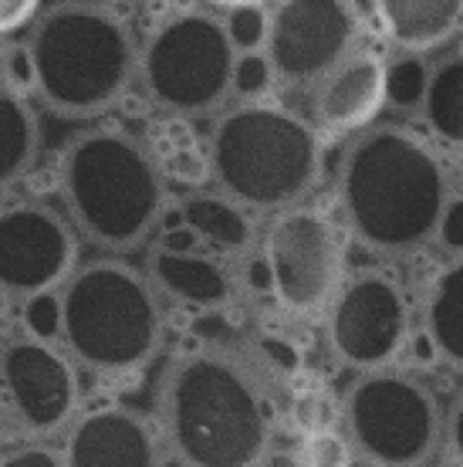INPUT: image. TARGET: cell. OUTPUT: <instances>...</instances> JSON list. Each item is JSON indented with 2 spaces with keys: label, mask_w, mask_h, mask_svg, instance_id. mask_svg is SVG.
<instances>
[{
  "label": "cell",
  "mask_w": 463,
  "mask_h": 467,
  "mask_svg": "<svg viewBox=\"0 0 463 467\" xmlns=\"http://www.w3.org/2000/svg\"><path fill=\"white\" fill-rule=\"evenodd\" d=\"M156 423L176 467H257L274 444V410L257 373L217 346L170 359Z\"/></svg>",
  "instance_id": "obj_1"
},
{
  "label": "cell",
  "mask_w": 463,
  "mask_h": 467,
  "mask_svg": "<svg viewBox=\"0 0 463 467\" xmlns=\"http://www.w3.org/2000/svg\"><path fill=\"white\" fill-rule=\"evenodd\" d=\"M450 203L440 152L417 132L379 126L362 132L338 166V207L348 234L383 257L427 247Z\"/></svg>",
  "instance_id": "obj_2"
},
{
  "label": "cell",
  "mask_w": 463,
  "mask_h": 467,
  "mask_svg": "<svg viewBox=\"0 0 463 467\" xmlns=\"http://www.w3.org/2000/svg\"><path fill=\"white\" fill-rule=\"evenodd\" d=\"M51 336L95 379H132L166 339V308L149 275L122 254L81 261L51 298Z\"/></svg>",
  "instance_id": "obj_3"
},
{
  "label": "cell",
  "mask_w": 463,
  "mask_h": 467,
  "mask_svg": "<svg viewBox=\"0 0 463 467\" xmlns=\"http://www.w3.org/2000/svg\"><path fill=\"white\" fill-rule=\"evenodd\" d=\"M58 200L81 241L102 254H129L170 211V190L149 146L116 126L71 136L58 156Z\"/></svg>",
  "instance_id": "obj_4"
},
{
  "label": "cell",
  "mask_w": 463,
  "mask_h": 467,
  "mask_svg": "<svg viewBox=\"0 0 463 467\" xmlns=\"http://www.w3.org/2000/svg\"><path fill=\"white\" fill-rule=\"evenodd\" d=\"M37 58V102L61 119L105 116L139 71V45L116 7L58 0L27 27Z\"/></svg>",
  "instance_id": "obj_5"
},
{
  "label": "cell",
  "mask_w": 463,
  "mask_h": 467,
  "mask_svg": "<svg viewBox=\"0 0 463 467\" xmlns=\"http://www.w3.org/2000/svg\"><path fill=\"white\" fill-rule=\"evenodd\" d=\"M210 173L251 213L302 203L322 180V132L278 102H237L210 129Z\"/></svg>",
  "instance_id": "obj_6"
},
{
  "label": "cell",
  "mask_w": 463,
  "mask_h": 467,
  "mask_svg": "<svg viewBox=\"0 0 463 467\" xmlns=\"http://www.w3.org/2000/svg\"><path fill=\"white\" fill-rule=\"evenodd\" d=\"M233 61L237 51L227 41L221 17L180 11L156 24L142 41L136 82L166 116H213L231 99Z\"/></svg>",
  "instance_id": "obj_7"
},
{
  "label": "cell",
  "mask_w": 463,
  "mask_h": 467,
  "mask_svg": "<svg viewBox=\"0 0 463 467\" xmlns=\"http://www.w3.org/2000/svg\"><path fill=\"white\" fill-rule=\"evenodd\" d=\"M342 427L369 467H427L443 441L437 397L393 366L359 373L342 397Z\"/></svg>",
  "instance_id": "obj_8"
},
{
  "label": "cell",
  "mask_w": 463,
  "mask_h": 467,
  "mask_svg": "<svg viewBox=\"0 0 463 467\" xmlns=\"http://www.w3.org/2000/svg\"><path fill=\"white\" fill-rule=\"evenodd\" d=\"M85 373L51 332L11 326L0 336V403L14 441H61L85 407Z\"/></svg>",
  "instance_id": "obj_9"
},
{
  "label": "cell",
  "mask_w": 463,
  "mask_h": 467,
  "mask_svg": "<svg viewBox=\"0 0 463 467\" xmlns=\"http://www.w3.org/2000/svg\"><path fill=\"white\" fill-rule=\"evenodd\" d=\"M261 285L284 316L318 318L345 281V244L328 213L294 203L261 237Z\"/></svg>",
  "instance_id": "obj_10"
},
{
  "label": "cell",
  "mask_w": 463,
  "mask_h": 467,
  "mask_svg": "<svg viewBox=\"0 0 463 467\" xmlns=\"http://www.w3.org/2000/svg\"><path fill=\"white\" fill-rule=\"evenodd\" d=\"M81 265V237L68 213L37 197L0 200V295L11 305L55 298Z\"/></svg>",
  "instance_id": "obj_11"
},
{
  "label": "cell",
  "mask_w": 463,
  "mask_h": 467,
  "mask_svg": "<svg viewBox=\"0 0 463 467\" xmlns=\"http://www.w3.org/2000/svg\"><path fill=\"white\" fill-rule=\"evenodd\" d=\"M322 318L332 356L355 373L393 366L409 342V302L386 271L348 275Z\"/></svg>",
  "instance_id": "obj_12"
},
{
  "label": "cell",
  "mask_w": 463,
  "mask_h": 467,
  "mask_svg": "<svg viewBox=\"0 0 463 467\" xmlns=\"http://www.w3.org/2000/svg\"><path fill=\"white\" fill-rule=\"evenodd\" d=\"M362 37V17L352 0H278L271 7L264 55L284 88L312 92Z\"/></svg>",
  "instance_id": "obj_13"
},
{
  "label": "cell",
  "mask_w": 463,
  "mask_h": 467,
  "mask_svg": "<svg viewBox=\"0 0 463 467\" xmlns=\"http://www.w3.org/2000/svg\"><path fill=\"white\" fill-rule=\"evenodd\" d=\"M65 467H166L159 423L129 403H85L61 433Z\"/></svg>",
  "instance_id": "obj_14"
},
{
  "label": "cell",
  "mask_w": 463,
  "mask_h": 467,
  "mask_svg": "<svg viewBox=\"0 0 463 467\" xmlns=\"http://www.w3.org/2000/svg\"><path fill=\"white\" fill-rule=\"evenodd\" d=\"M386 106V65L372 51H352L312 88V126L324 136L359 132Z\"/></svg>",
  "instance_id": "obj_15"
},
{
  "label": "cell",
  "mask_w": 463,
  "mask_h": 467,
  "mask_svg": "<svg viewBox=\"0 0 463 467\" xmlns=\"http://www.w3.org/2000/svg\"><path fill=\"white\" fill-rule=\"evenodd\" d=\"M142 271L149 275L162 302L183 305L193 312H217L223 305H231L233 288H237L227 261L200 244L173 247L156 241Z\"/></svg>",
  "instance_id": "obj_16"
},
{
  "label": "cell",
  "mask_w": 463,
  "mask_h": 467,
  "mask_svg": "<svg viewBox=\"0 0 463 467\" xmlns=\"http://www.w3.org/2000/svg\"><path fill=\"white\" fill-rule=\"evenodd\" d=\"M176 221L221 257H241L254 244V213L221 190H190L176 203Z\"/></svg>",
  "instance_id": "obj_17"
},
{
  "label": "cell",
  "mask_w": 463,
  "mask_h": 467,
  "mask_svg": "<svg viewBox=\"0 0 463 467\" xmlns=\"http://www.w3.org/2000/svg\"><path fill=\"white\" fill-rule=\"evenodd\" d=\"M376 14L406 55L433 51L463 31V0H376Z\"/></svg>",
  "instance_id": "obj_18"
},
{
  "label": "cell",
  "mask_w": 463,
  "mask_h": 467,
  "mask_svg": "<svg viewBox=\"0 0 463 467\" xmlns=\"http://www.w3.org/2000/svg\"><path fill=\"white\" fill-rule=\"evenodd\" d=\"M41 152V122L31 99L0 85V197L21 187Z\"/></svg>",
  "instance_id": "obj_19"
},
{
  "label": "cell",
  "mask_w": 463,
  "mask_h": 467,
  "mask_svg": "<svg viewBox=\"0 0 463 467\" xmlns=\"http://www.w3.org/2000/svg\"><path fill=\"white\" fill-rule=\"evenodd\" d=\"M423 332L443 362L463 373V257L433 278L423 308Z\"/></svg>",
  "instance_id": "obj_20"
},
{
  "label": "cell",
  "mask_w": 463,
  "mask_h": 467,
  "mask_svg": "<svg viewBox=\"0 0 463 467\" xmlns=\"http://www.w3.org/2000/svg\"><path fill=\"white\" fill-rule=\"evenodd\" d=\"M423 116L437 140L463 150V55L443 58L437 68H429Z\"/></svg>",
  "instance_id": "obj_21"
},
{
  "label": "cell",
  "mask_w": 463,
  "mask_h": 467,
  "mask_svg": "<svg viewBox=\"0 0 463 467\" xmlns=\"http://www.w3.org/2000/svg\"><path fill=\"white\" fill-rule=\"evenodd\" d=\"M152 160L159 166L162 180L176 183V187L203 190L213 180V173H210V152H200L193 142H170L166 150L152 152Z\"/></svg>",
  "instance_id": "obj_22"
},
{
  "label": "cell",
  "mask_w": 463,
  "mask_h": 467,
  "mask_svg": "<svg viewBox=\"0 0 463 467\" xmlns=\"http://www.w3.org/2000/svg\"><path fill=\"white\" fill-rule=\"evenodd\" d=\"M429 88V68L423 58L406 55L396 58L393 65H386V106L399 109V112H413L423 109Z\"/></svg>",
  "instance_id": "obj_23"
},
{
  "label": "cell",
  "mask_w": 463,
  "mask_h": 467,
  "mask_svg": "<svg viewBox=\"0 0 463 467\" xmlns=\"http://www.w3.org/2000/svg\"><path fill=\"white\" fill-rule=\"evenodd\" d=\"M0 85L21 99H37V58L27 37H0Z\"/></svg>",
  "instance_id": "obj_24"
},
{
  "label": "cell",
  "mask_w": 463,
  "mask_h": 467,
  "mask_svg": "<svg viewBox=\"0 0 463 467\" xmlns=\"http://www.w3.org/2000/svg\"><path fill=\"white\" fill-rule=\"evenodd\" d=\"M223 31L227 41L237 55H254L264 51L267 45V27H271V11L264 4H243V7H231L223 11Z\"/></svg>",
  "instance_id": "obj_25"
},
{
  "label": "cell",
  "mask_w": 463,
  "mask_h": 467,
  "mask_svg": "<svg viewBox=\"0 0 463 467\" xmlns=\"http://www.w3.org/2000/svg\"><path fill=\"white\" fill-rule=\"evenodd\" d=\"M304 467H352L355 464V447L345 431H318L304 433L302 444L294 447Z\"/></svg>",
  "instance_id": "obj_26"
},
{
  "label": "cell",
  "mask_w": 463,
  "mask_h": 467,
  "mask_svg": "<svg viewBox=\"0 0 463 467\" xmlns=\"http://www.w3.org/2000/svg\"><path fill=\"white\" fill-rule=\"evenodd\" d=\"M274 85H278V78H274V68H271L264 51L237 55L231 82V95L237 102H264L267 95L274 92Z\"/></svg>",
  "instance_id": "obj_27"
},
{
  "label": "cell",
  "mask_w": 463,
  "mask_h": 467,
  "mask_svg": "<svg viewBox=\"0 0 463 467\" xmlns=\"http://www.w3.org/2000/svg\"><path fill=\"white\" fill-rule=\"evenodd\" d=\"M335 420H342V403L335 407V400L328 397L324 389H304L291 403V423L298 427V433H318L332 431Z\"/></svg>",
  "instance_id": "obj_28"
},
{
  "label": "cell",
  "mask_w": 463,
  "mask_h": 467,
  "mask_svg": "<svg viewBox=\"0 0 463 467\" xmlns=\"http://www.w3.org/2000/svg\"><path fill=\"white\" fill-rule=\"evenodd\" d=\"M0 467H65L58 441H11L0 447Z\"/></svg>",
  "instance_id": "obj_29"
},
{
  "label": "cell",
  "mask_w": 463,
  "mask_h": 467,
  "mask_svg": "<svg viewBox=\"0 0 463 467\" xmlns=\"http://www.w3.org/2000/svg\"><path fill=\"white\" fill-rule=\"evenodd\" d=\"M41 11H45V0H0V37L31 27Z\"/></svg>",
  "instance_id": "obj_30"
},
{
  "label": "cell",
  "mask_w": 463,
  "mask_h": 467,
  "mask_svg": "<svg viewBox=\"0 0 463 467\" xmlns=\"http://www.w3.org/2000/svg\"><path fill=\"white\" fill-rule=\"evenodd\" d=\"M437 237H440V244L447 247V251L463 254V197H450V203H447V211H443V217H440Z\"/></svg>",
  "instance_id": "obj_31"
},
{
  "label": "cell",
  "mask_w": 463,
  "mask_h": 467,
  "mask_svg": "<svg viewBox=\"0 0 463 467\" xmlns=\"http://www.w3.org/2000/svg\"><path fill=\"white\" fill-rule=\"evenodd\" d=\"M443 441H447V447H450L453 464L463 467V397L453 403L450 417L443 420Z\"/></svg>",
  "instance_id": "obj_32"
},
{
  "label": "cell",
  "mask_w": 463,
  "mask_h": 467,
  "mask_svg": "<svg viewBox=\"0 0 463 467\" xmlns=\"http://www.w3.org/2000/svg\"><path fill=\"white\" fill-rule=\"evenodd\" d=\"M257 467H304V464H302V457H298L294 447H291V451H278V447L271 444V451L261 457V464Z\"/></svg>",
  "instance_id": "obj_33"
},
{
  "label": "cell",
  "mask_w": 463,
  "mask_h": 467,
  "mask_svg": "<svg viewBox=\"0 0 463 467\" xmlns=\"http://www.w3.org/2000/svg\"><path fill=\"white\" fill-rule=\"evenodd\" d=\"M217 11H231V7H243V4H267V0H203Z\"/></svg>",
  "instance_id": "obj_34"
},
{
  "label": "cell",
  "mask_w": 463,
  "mask_h": 467,
  "mask_svg": "<svg viewBox=\"0 0 463 467\" xmlns=\"http://www.w3.org/2000/svg\"><path fill=\"white\" fill-rule=\"evenodd\" d=\"M11 308H14V305L7 302V298H4V295H0V336H4V332H7V328L14 326V318H11Z\"/></svg>",
  "instance_id": "obj_35"
},
{
  "label": "cell",
  "mask_w": 463,
  "mask_h": 467,
  "mask_svg": "<svg viewBox=\"0 0 463 467\" xmlns=\"http://www.w3.org/2000/svg\"><path fill=\"white\" fill-rule=\"evenodd\" d=\"M14 433H11V423H7V413H4V403H0V444H11Z\"/></svg>",
  "instance_id": "obj_36"
},
{
  "label": "cell",
  "mask_w": 463,
  "mask_h": 467,
  "mask_svg": "<svg viewBox=\"0 0 463 467\" xmlns=\"http://www.w3.org/2000/svg\"><path fill=\"white\" fill-rule=\"evenodd\" d=\"M92 4H105V7H132V4H139V0H92Z\"/></svg>",
  "instance_id": "obj_37"
},
{
  "label": "cell",
  "mask_w": 463,
  "mask_h": 467,
  "mask_svg": "<svg viewBox=\"0 0 463 467\" xmlns=\"http://www.w3.org/2000/svg\"><path fill=\"white\" fill-rule=\"evenodd\" d=\"M457 37H460V55H463V31H460V35H457Z\"/></svg>",
  "instance_id": "obj_38"
},
{
  "label": "cell",
  "mask_w": 463,
  "mask_h": 467,
  "mask_svg": "<svg viewBox=\"0 0 463 467\" xmlns=\"http://www.w3.org/2000/svg\"><path fill=\"white\" fill-rule=\"evenodd\" d=\"M450 467H457V464H450Z\"/></svg>",
  "instance_id": "obj_39"
},
{
  "label": "cell",
  "mask_w": 463,
  "mask_h": 467,
  "mask_svg": "<svg viewBox=\"0 0 463 467\" xmlns=\"http://www.w3.org/2000/svg\"><path fill=\"white\" fill-rule=\"evenodd\" d=\"M0 447H4V444H0Z\"/></svg>",
  "instance_id": "obj_40"
}]
</instances>
